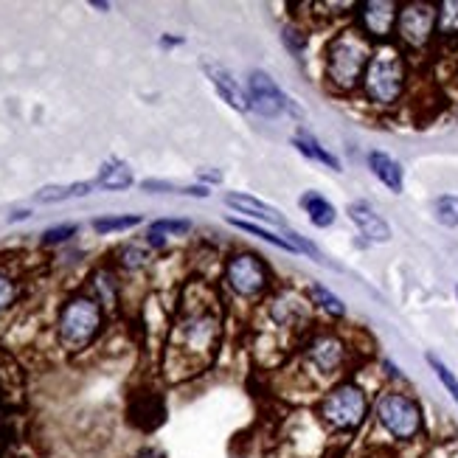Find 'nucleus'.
<instances>
[{"instance_id": "5", "label": "nucleus", "mask_w": 458, "mask_h": 458, "mask_svg": "<svg viewBox=\"0 0 458 458\" xmlns=\"http://www.w3.org/2000/svg\"><path fill=\"white\" fill-rule=\"evenodd\" d=\"M408 54L396 46H374L371 63L366 68L360 96L363 102L371 105L374 110H394L403 105V98L408 93Z\"/></svg>"}, {"instance_id": "30", "label": "nucleus", "mask_w": 458, "mask_h": 458, "mask_svg": "<svg viewBox=\"0 0 458 458\" xmlns=\"http://www.w3.org/2000/svg\"><path fill=\"white\" fill-rule=\"evenodd\" d=\"M144 191H155V194H189V197H200V200H206V197H211L208 186H177V183H166V181H144L141 183Z\"/></svg>"}, {"instance_id": "25", "label": "nucleus", "mask_w": 458, "mask_h": 458, "mask_svg": "<svg viewBox=\"0 0 458 458\" xmlns=\"http://www.w3.org/2000/svg\"><path fill=\"white\" fill-rule=\"evenodd\" d=\"M225 223H228V225H233V228H239V231L250 233V236H256V239H262V242H267V245H273V248H278V250L295 253V248L290 245V239H287L284 233H276V231H270V228H262V225H256V223L239 220V216H225Z\"/></svg>"}, {"instance_id": "10", "label": "nucleus", "mask_w": 458, "mask_h": 458, "mask_svg": "<svg viewBox=\"0 0 458 458\" xmlns=\"http://www.w3.org/2000/svg\"><path fill=\"white\" fill-rule=\"evenodd\" d=\"M396 46L405 54H422L436 39V4L430 0H408L396 14Z\"/></svg>"}, {"instance_id": "6", "label": "nucleus", "mask_w": 458, "mask_h": 458, "mask_svg": "<svg viewBox=\"0 0 458 458\" xmlns=\"http://www.w3.org/2000/svg\"><path fill=\"white\" fill-rule=\"evenodd\" d=\"M105 324H107V312L102 310V304L90 293H73L59 304L54 318L56 346L65 354L85 352L98 341V335L105 332Z\"/></svg>"}, {"instance_id": "31", "label": "nucleus", "mask_w": 458, "mask_h": 458, "mask_svg": "<svg viewBox=\"0 0 458 458\" xmlns=\"http://www.w3.org/2000/svg\"><path fill=\"white\" fill-rule=\"evenodd\" d=\"M282 43L290 48L293 56L301 59V54L310 46V31L304 26H298V23H287V26H282Z\"/></svg>"}, {"instance_id": "19", "label": "nucleus", "mask_w": 458, "mask_h": 458, "mask_svg": "<svg viewBox=\"0 0 458 458\" xmlns=\"http://www.w3.org/2000/svg\"><path fill=\"white\" fill-rule=\"evenodd\" d=\"M298 206L307 211L310 223L315 228H332L335 220H337V208L327 200L324 194H318V191H304L301 200H298Z\"/></svg>"}, {"instance_id": "21", "label": "nucleus", "mask_w": 458, "mask_h": 458, "mask_svg": "<svg viewBox=\"0 0 458 458\" xmlns=\"http://www.w3.org/2000/svg\"><path fill=\"white\" fill-rule=\"evenodd\" d=\"M115 265L124 273H141L152 265V248L147 242H124L115 250Z\"/></svg>"}, {"instance_id": "17", "label": "nucleus", "mask_w": 458, "mask_h": 458, "mask_svg": "<svg viewBox=\"0 0 458 458\" xmlns=\"http://www.w3.org/2000/svg\"><path fill=\"white\" fill-rule=\"evenodd\" d=\"M90 295L96 298L102 310H115L122 304V276H118L110 265H102L90 273Z\"/></svg>"}, {"instance_id": "13", "label": "nucleus", "mask_w": 458, "mask_h": 458, "mask_svg": "<svg viewBox=\"0 0 458 458\" xmlns=\"http://www.w3.org/2000/svg\"><path fill=\"white\" fill-rule=\"evenodd\" d=\"M346 216L354 223V228L360 231V236L371 245H388L391 242V225L383 220V214L377 211L371 203L366 200H354L346 206Z\"/></svg>"}, {"instance_id": "32", "label": "nucleus", "mask_w": 458, "mask_h": 458, "mask_svg": "<svg viewBox=\"0 0 458 458\" xmlns=\"http://www.w3.org/2000/svg\"><path fill=\"white\" fill-rule=\"evenodd\" d=\"M191 231V223L189 220H155L149 223V233H157V236H186Z\"/></svg>"}, {"instance_id": "7", "label": "nucleus", "mask_w": 458, "mask_h": 458, "mask_svg": "<svg viewBox=\"0 0 458 458\" xmlns=\"http://www.w3.org/2000/svg\"><path fill=\"white\" fill-rule=\"evenodd\" d=\"M371 416L394 445H413L425 436V408L405 388H383L374 396Z\"/></svg>"}, {"instance_id": "36", "label": "nucleus", "mask_w": 458, "mask_h": 458, "mask_svg": "<svg viewBox=\"0 0 458 458\" xmlns=\"http://www.w3.org/2000/svg\"><path fill=\"white\" fill-rule=\"evenodd\" d=\"M383 371L391 377V380H396V383H403V374H400V369H396L391 360H383Z\"/></svg>"}, {"instance_id": "41", "label": "nucleus", "mask_w": 458, "mask_h": 458, "mask_svg": "<svg viewBox=\"0 0 458 458\" xmlns=\"http://www.w3.org/2000/svg\"><path fill=\"white\" fill-rule=\"evenodd\" d=\"M455 298H458V284H455Z\"/></svg>"}, {"instance_id": "2", "label": "nucleus", "mask_w": 458, "mask_h": 458, "mask_svg": "<svg viewBox=\"0 0 458 458\" xmlns=\"http://www.w3.org/2000/svg\"><path fill=\"white\" fill-rule=\"evenodd\" d=\"M374 46L354 26L337 29L324 46V82L335 96L360 93Z\"/></svg>"}, {"instance_id": "12", "label": "nucleus", "mask_w": 458, "mask_h": 458, "mask_svg": "<svg viewBox=\"0 0 458 458\" xmlns=\"http://www.w3.org/2000/svg\"><path fill=\"white\" fill-rule=\"evenodd\" d=\"M396 14H400V4L394 0H363L354 6V29L371 46H386L396 34Z\"/></svg>"}, {"instance_id": "37", "label": "nucleus", "mask_w": 458, "mask_h": 458, "mask_svg": "<svg viewBox=\"0 0 458 458\" xmlns=\"http://www.w3.org/2000/svg\"><path fill=\"white\" fill-rule=\"evenodd\" d=\"M200 177H203V181L206 183H223V172H200Z\"/></svg>"}, {"instance_id": "1", "label": "nucleus", "mask_w": 458, "mask_h": 458, "mask_svg": "<svg viewBox=\"0 0 458 458\" xmlns=\"http://www.w3.org/2000/svg\"><path fill=\"white\" fill-rule=\"evenodd\" d=\"M225 318L216 295L191 287L174 310L164 349V374L169 383H183L214 366L223 344Z\"/></svg>"}, {"instance_id": "24", "label": "nucleus", "mask_w": 458, "mask_h": 458, "mask_svg": "<svg viewBox=\"0 0 458 458\" xmlns=\"http://www.w3.org/2000/svg\"><path fill=\"white\" fill-rule=\"evenodd\" d=\"M96 183L82 181V183H68V186H43L39 191H34V203H63L71 200V197H88L93 191Z\"/></svg>"}, {"instance_id": "4", "label": "nucleus", "mask_w": 458, "mask_h": 458, "mask_svg": "<svg viewBox=\"0 0 458 458\" xmlns=\"http://www.w3.org/2000/svg\"><path fill=\"white\" fill-rule=\"evenodd\" d=\"M371 394L352 377L321 391L315 403V422L327 436H357L371 420Z\"/></svg>"}, {"instance_id": "27", "label": "nucleus", "mask_w": 458, "mask_h": 458, "mask_svg": "<svg viewBox=\"0 0 458 458\" xmlns=\"http://www.w3.org/2000/svg\"><path fill=\"white\" fill-rule=\"evenodd\" d=\"M144 220L138 214H118V216H98L93 220V231L98 236H110V233H118V231H130V228H138Z\"/></svg>"}, {"instance_id": "22", "label": "nucleus", "mask_w": 458, "mask_h": 458, "mask_svg": "<svg viewBox=\"0 0 458 458\" xmlns=\"http://www.w3.org/2000/svg\"><path fill=\"white\" fill-rule=\"evenodd\" d=\"M132 183H135L132 169L124 161H107L102 169H98V177H96V186L105 191H124Z\"/></svg>"}, {"instance_id": "28", "label": "nucleus", "mask_w": 458, "mask_h": 458, "mask_svg": "<svg viewBox=\"0 0 458 458\" xmlns=\"http://www.w3.org/2000/svg\"><path fill=\"white\" fill-rule=\"evenodd\" d=\"M433 220L445 225V228H458V194H442L436 197L433 206Z\"/></svg>"}, {"instance_id": "23", "label": "nucleus", "mask_w": 458, "mask_h": 458, "mask_svg": "<svg viewBox=\"0 0 458 458\" xmlns=\"http://www.w3.org/2000/svg\"><path fill=\"white\" fill-rule=\"evenodd\" d=\"M436 39L445 46L458 39V0L436 4Z\"/></svg>"}, {"instance_id": "9", "label": "nucleus", "mask_w": 458, "mask_h": 458, "mask_svg": "<svg viewBox=\"0 0 458 458\" xmlns=\"http://www.w3.org/2000/svg\"><path fill=\"white\" fill-rule=\"evenodd\" d=\"M265 332L276 335L278 344L298 346V341L312 329V304L307 293H298L295 287H276L262 301Z\"/></svg>"}, {"instance_id": "3", "label": "nucleus", "mask_w": 458, "mask_h": 458, "mask_svg": "<svg viewBox=\"0 0 458 458\" xmlns=\"http://www.w3.org/2000/svg\"><path fill=\"white\" fill-rule=\"evenodd\" d=\"M298 352V369L310 380L321 386H335L346 380V371L354 363V346L349 337L335 327H312L295 346Z\"/></svg>"}, {"instance_id": "34", "label": "nucleus", "mask_w": 458, "mask_h": 458, "mask_svg": "<svg viewBox=\"0 0 458 458\" xmlns=\"http://www.w3.org/2000/svg\"><path fill=\"white\" fill-rule=\"evenodd\" d=\"M157 43H161V48H177V46H183L186 39H183V37H172V34H164L161 39H157Z\"/></svg>"}, {"instance_id": "16", "label": "nucleus", "mask_w": 458, "mask_h": 458, "mask_svg": "<svg viewBox=\"0 0 458 458\" xmlns=\"http://www.w3.org/2000/svg\"><path fill=\"white\" fill-rule=\"evenodd\" d=\"M366 164H369V169H371V174L380 181L391 194H403V189H405V169H403V164L396 161V157H391L388 152H383V149H371L369 155H366Z\"/></svg>"}, {"instance_id": "35", "label": "nucleus", "mask_w": 458, "mask_h": 458, "mask_svg": "<svg viewBox=\"0 0 458 458\" xmlns=\"http://www.w3.org/2000/svg\"><path fill=\"white\" fill-rule=\"evenodd\" d=\"M130 458H166L161 450H157V447H144V450H138L135 455H130Z\"/></svg>"}, {"instance_id": "39", "label": "nucleus", "mask_w": 458, "mask_h": 458, "mask_svg": "<svg viewBox=\"0 0 458 458\" xmlns=\"http://www.w3.org/2000/svg\"><path fill=\"white\" fill-rule=\"evenodd\" d=\"M29 216V211H14L12 216H9V223H17V220H26Z\"/></svg>"}, {"instance_id": "8", "label": "nucleus", "mask_w": 458, "mask_h": 458, "mask_svg": "<svg viewBox=\"0 0 458 458\" xmlns=\"http://www.w3.org/2000/svg\"><path fill=\"white\" fill-rule=\"evenodd\" d=\"M220 282L242 304H262L276 290V278L267 259L245 248H236L223 259Z\"/></svg>"}, {"instance_id": "20", "label": "nucleus", "mask_w": 458, "mask_h": 458, "mask_svg": "<svg viewBox=\"0 0 458 458\" xmlns=\"http://www.w3.org/2000/svg\"><path fill=\"white\" fill-rule=\"evenodd\" d=\"M304 293H307V298H310L312 310L324 312L327 318H332V321H341V318H346V304H344L341 298H337L329 287L318 284V282H310Z\"/></svg>"}, {"instance_id": "18", "label": "nucleus", "mask_w": 458, "mask_h": 458, "mask_svg": "<svg viewBox=\"0 0 458 458\" xmlns=\"http://www.w3.org/2000/svg\"><path fill=\"white\" fill-rule=\"evenodd\" d=\"M293 147L298 149V155H304L307 161H315V164H321V166H329L332 172H344L341 157L332 155L310 130H298V132L293 135Z\"/></svg>"}, {"instance_id": "14", "label": "nucleus", "mask_w": 458, "mask_h": 458, "mask_svg": "<svg viewBox=\"0 0 458 458\" xmlns=\"http://www.w3.org/2000/svg\"><path fill=\"white\" fill-rule=\"evenodd\" d=\"M203 71L208 76L211 88L216 90V96H220L231 110H236V113H248L250 110V98H248L245 85H239V79L225 65H220V63H203Z\"/></svg>"}, {"instance_id": "38", "label": "nucleus", "mask_w": 458, "mask_h": 458, "mask_svg": "<svg viewBox=\"0 0 458 458\" xmlns=\"http://www.w3.org/2000/svg\"><path fill=\"white\" fill-rule=\"evenodd\" d=\"M90 6H93V9H98V12H107V9H110V4H107V0H93Z\"/></svg>"}, {"instance_id": "40", "label": "nucleus", "mask_w": 458, "mask_h": 458, "mask_svg": "<svg viewBox=\"0 0 458 458\" xmlns=\"http://www.w3.org/2000/svg\"><path fill=\"white\" fill-rule=\"evenodd\" d=\"M0 458H6V455H4V447H0Z\"/></svg>"}, {"instance_id": "26", "label": "nucleus", "mask_w": 458, "mask_h": 458, "mask_svg": "<svg viewBox=\"0 0 458 458\" xmlns=\"http://www.w3.org/2000/svg\"><path fill=\"white\" fill-rule=\"evenodd\" d=\"M20 293H23V284L14 270H9L6 265H0V315H6L17 307Z\"/></svg>"}, {"instance_id": "33", "label": "nucleus", "mask_w": 458, "mask_h": 458, "mask_svg": "<svg viewBox=\"0 0 458 458\" xmlns=\"http://www.w3.org/2000/svg\"><path fill=\"white\" fill-rule=\"evenodd\" d=\"M79 233V225H73V223H65V225H54V228H48L46 233H43V242L46 248H51V245H65L68 239H73Z\"/></svg>"}, {"instance_id": "11", "label": "nucleus", "mask_w": 458, "mask_h": 458, "mask_svg": "<svg viewBox=\"0 0 458 458\" xmlns=\"http://www.w3.org/2000/svg\"><path fill=\"white\" fill-rule=\"evenodd\" d=\"M245 90L250 98V110L256 115H262V118H282V115L304 118V110L295 105V98H290L282 88H278L267 71L253 68L248 73Z\"/></svg>"}, {"instance_id": "29", "label": "nucleus", "mask_w": 458, "mask_h": 458, "mask_svg": "<svg viewBox=\"0 0 458 458\" xmlns=\"http://www.w3.org/2000/svg\"><path fill=\"white\" fill-rule=\"evenodd\" d=\"M425 360H428V366L433 369V374L439 377V383H442V388L450 394V400L458 405V377L453 374V369L442 360L439 354H433V352H428V354H425Z\"/></svg>"}, {"instance_id": "15", "label": "nucleus", "mask_w": 458, "mask_h": 458, "mask_svg": "<svg viewBox=\"0 0 458 458\" xmlns=\"http://www.w3.org/2000/svg\"><path fill=\"white\" fill-rule=\"evenodd\" d=\"M223 200H225L228 208H233V211H239V214H245V216H253V220H259V223H265V225H278L282 231L287 228L282 211H278L276 206H270V203H265V200H259V197H253V194L228 191V194L223 197Z\"/></svg>"}]
</instances>
